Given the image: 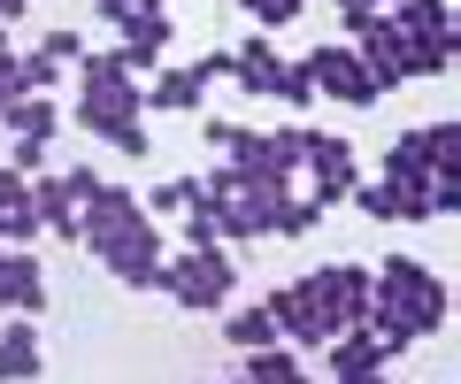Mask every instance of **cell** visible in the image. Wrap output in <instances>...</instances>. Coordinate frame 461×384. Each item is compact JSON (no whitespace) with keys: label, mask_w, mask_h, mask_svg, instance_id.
<instances>
[{"label":"cell","mask_w":461,"mask_h":384,"mask_svg":"<svg viewBox=\"0 0 461 384\" xmlns=\"http://www.w3.org/2000/svg\"><path fill=\"white\" fill-rule=\"evenodd\" d=\"M100 262H108V277H115V284L154 292V269H162V231H154V223H139V231H123L115 246H100Z\"/></svg>","instance_id":"ba28073f"},{"label":"cell","mask_w":461,"mask_h":384,"mask_svg":"<svg viewBox=\"0 0 461 384\" xmlns=\"http://www.w3.org/2000/svg\"><path fill=\"white\" fill-rule=\"evenodd\" d=\"M315 216H323L315 201H293V192H285V201H277V223H269V231H277V238H308V231H315Z\"/></svg>","instance_id":"ffe728a7"},{"label":"cell","mask_w":461,"mask_h":384,"mask_svg":"<svg viewBox=\"0 0 461 384\" xmlns=\"http://www.w3.org/2000/svg\"><path fill=\"white\" fill-rule=\"evenodd\" d=\"M384 16H393L400 31H454V8H446V0H393Z\"/></svg>","instance_id":"e0dca14e"},{"label":"cell","mask_w":461,"mask_h":384,"mask_svg":"<svg viewBox=\"0 0 461 384\" xmlns=\"http://www.w3.org/2000/svg\"><path fill=\"white\" fill-rule=\"evenodd\" d=\"M223 331H230V346H239V353L277 346V316H269V300H262V308H239V316H223Z\"/></svg>","instance_id":"9a60e30c"},{"label":"cell","mask_w":461,"mask_h":384,"mask_svg":"<svg viewBox=\"0 0 461 384\" xmlns=\"http://www.w3.org/2000/svg\"><path fill=\"white\" fill-rule=\"evenodd\" d=\"M139 208H147L154 223H162V216H185V208H193V177H169V184H154V192H147Z\"/></svg>","instance_id":"d6986e66"},{"label":"cell","mask_w":461,"mask_h":384,"mask_svg":"<svg viewBox=\"0 0 461 384\" xmlns=\"http://www.w3.org/2000/svg\"><path fill=\"white\" fill-rule=\"evenodd\" d=\"M0 123H8V131H16L23 147H47V138L62 131V116H54V101H47V93H16V101L0 108Z\"/></svg>","instance_id":"7c38bea8"},{"label":"cell","mask_w":461,"mask_h":384,"mask_svg":"<svg viewBox=\"0 0 461 384\" xmlns=\"http://www.w3.org/2000/svg\"><path fill=\"white\" fill-rule=\"evenodd\" d=\"M32 208H39V231L77 238V192H69V169H62V177H32Z\"/></svg>","instance_id":"4fadbf2b"},{"label":"cell","mask_w":461,"mask_h":384,"mask_svg":"<svg viewBox=\"0 0 461 384\" xmlns=\"http://www.w3.org/2000/svg\"><path fill=\"white\" fill-rule=\"evenodd\" d=\"M239 384H315V377L300 369V353L277 338V346H254L247 362H239Z\"/></svg>","instance_id":"5bb4252c"},{"label":"cell","mask_w":461,"mask_h":384,"mask_svg":"<svg viewBox=\"0 0 461 384\" xmlns=\"http://www.w3.org/2000/svg\"><path fill=\"white\" fill-rule=\"evenodd\" d=\"M230 85H247L254 101H277V85H285V54L269 47V31H254L247 47H230Z\"/></svg>","instance_id":"9c48e42d"},{"label":"cell","mask_w":461,"mask_h":384,"mask_svg":"<svg viewBox=\"0 0 461 384\" xmlns=\"http://www.w3.org/2000/svg\"><path fill=\"white\" fill-rule=\"evenodd\" d=\"M8 62H16V47H8V31H0V77H8Z\"/></svg>","instance_id":"83f0119b"},{"label":"cell","mask_w":461,"mask_h":384,"mask_svg":"<svg viewBox=\"0 0 461 384\" xmlns=\"http://www.w3.org/2000/svg\"><path fill=\"white\" fill-rule=\"evenodd\" d=\"M39 377V331L32 316H8L0 323V384H32Z\"/></svg>","instance_id":"8fae6325"},{"label":"cell","mask_w":461,"mask_h":384,"mask_svg":"<svg viewBox=\"0 0 461 384\" xmlns=\"http://www.w3.org/2000/svg\"><path fill=\"white\" fill-rule=\"evenodd\" d=\"M230 284H239V269H230L223 246H177L154 269V292H169V300L193 308V316H215V308L230 300Z\"/></svg>","instance_id":"3957f363"},{"label":"cell","mask_w":461,"mask_h":384,"mask_svg":"<svg viewBox=\"0 0 461 384\" xmlns=\"http://www.w3.org/2000/svg\"><path fill=\"white\" fill-rule=\"evenodd\" d=\"M139 116H147V85L123 69V54H115V47L93 54V62H85V85H77V123L93 138H108L115 154H131V162H139V154L154 147Z\"/></svg>","instance_id":"7a4b0ae2"},{"label":"cell","mask_w":461,"mask_h":384,"mask_svg":"<svg viewBox=\"0 0 461 384\" xmlns=\"http://www.w3.org/2000/svg\"><path fill=\"white\" fill-rule=\"evenodd\" d=\"M16 192H23V177H16V169H0V216L16 208Z\"/></svg>","instance_id":"484cf974"},{"label":"cell","mask_w":461,"mask_h":384,"mask_svg":"<svg viewBox=\"0 0 461 384\" xmlns=\"http://www.w3.org/2000/svg\"><path fill=\"white\" fill-rule=\"evenodd\" d=\"M0 308H16V316L47 308V277H39L32 246H0Z\"/></svg>","instance_id":"30bf717a"},{"label":"cell","mask_w":461,"mask_h":384,"mask_svg":"<svg viewBox=\"0 0 461 384\" xmlns=\"http://www.w3.org/2000/svg\"><path fill=\"white\" fill-rule=\"evenodd\" d=\"M39 54H47V62H77L85 39H77V31H47V39H39Z\"/></svg>","instance_id":"cb8c5ba5"},{"label":"cell","mask_w":461,"mask_h":384,"mask_svg":"<svg viewBox=\"0 0 461 384\" xmlns=\"http://www.w3.org/2000/svg\"><path fill=\"white\" fill-rule=\"evenodd\" d=\"M423 162H430V177L461 169V123H423Z\"/></svg>","instance_id":"ac0fdd59"},{"label":"cell","mask_w":461,"mask_h":384,"mask_svg":"<svg viewBox=\"0 0 461 384\" xmlns=\"http://www.w3.org/2000/svg\"><path fill=\"white\" fill-rule=\"evenodd\" d=\"M23 8H32V0H0V23H16V16H23Z\"/></svg>","instance_id":"4316f807"},{"label":"cell","mask_w":461,"mask_h":384,"mask_svg":"<svg viewBox=\"0 0 461 384\" xmlns=\"http://www.w3.org/2000/svg\"><path fill=\"white\" fill-rule=\"evenodd\" d=\"M193 77H200V85H223V77H230V54H208V62H193Z\"/></svg>","instance_id":"d4e9b609"},{"label":"cell","mask_w":461,"mask_h":384,"mask_svg":"<svg viewBox=\"0 0 461 384\" xmlns=\"http://www.w3.org/2000/svg\"><path fill=\"white\" fill-rule=\"evenodd\" d=\"M300 69L315 77V101H346V108H369V101H384V85L369 77V62L354 47H315V54H300Z\"/></svg>","instance_id":"277c9868"},{"label":"cell","mask_w":461,"mask_h":384,"mask_svg":"<svg viewBox=\"0 0 461 384\" xmlns=\"http://www.w3.org/2000/svg\"><path fill=\"white\" fill-rule=\"evenodd\" d=\"M369 331H377V346L393 353H408L415 338H430L446 323V277H430L423 262H408V254H393V262L369 277Z\"/></svg>","instance_id":"6da1fadb"},{"label":"cell","mask_w":461,"mask_h":384,"mask_svg":"<svg viewBox=\"0 0 461 384\" xmlns=\"http://www.w3.org/2000/svg\"><path fill=\"white\" fill-rule=\"evenodd\" d=\"M323 346H330V384H369L377 369H393V353L377 346L369 323H346V331H330Z\"/></svg>","instance_id":"52a82bcc"},{"label":"cell","mask_w":461,"mask_h":384,"mask_svg":"<svg viewBox=\"0 0 461 384\" xmlns=\"http://www.w3.org/2000/svg\"><path fill=\"white\" fill-rule=\"evenodd\" d=\"M300 169H308V201L315 208H339L354 184H362V169H354V147L346 138H323L308 131V154H300Z\"/></svg>","instance_id":"8992f818"},{"label":"cell","mask_w":461,"mask_h":384,"mask_svg":"<svg viewBox=\"0 0 461 384\" xmlns=\"http://www.w3.org/2000/svg\"><path fill=\"white\" fill-rule=\"evenodd\" d=\"M154 108H200L208 101V85L193 77V69H154V93H147Z\"/></svg>","instance_id":"2e32d148"},{"label":"cell","mask_w":461,"mask_h":384,"mask_svg":"<svg viewBox=\"0 0 461 384\" xmlns=\"http://www.w3.org/2000/svg\"><path fill=\"white\" fill-rule=\"evenodd\" d=\"M369 384H400V377H393V369H377V377H369Z\"/></svg>","instance_id":"f546056e"},{"label":"cell","mask_w":461,"mask_h":384,"mask_svg":"<svg viewBox=\"0 0 461 384\" xmlns=\"http://www.w3.org/2000/svg\"><path fill=\"white\" fill-rule=\"evenodd\" d=\"M239 8L254 16V31H285V23H293L300 8H308V0H239Z\"/></svg>","instance_id":"44dd1931"},{"label":"cell","mask_w":461,"mask_h":384,"mask_svg":"<svg viewBox=\"0 0 461 384\" xmlns=\"http://www.w3.org/2000/svg\"><path fill=\"white\" fill-rule=\"evenodd\" d=\"M8 101H16V85H8V77H0V108H8Z\"/></svg>","instance_id":"f1b7e54d"},{"label":"cell","mask_w":461,"mask_h":384,"mask_svg":"<svg viewBox=\"0 0 461 384\" xmlns=\"http://www.w3.org/2000/svg\"><path fill=\"white\" fill-rule=\"evenodd\" d=\"M139 223H154L147 208H139V192H123V184L100 177L93 192L77 201V246H93V254H100V246H115L123 231H139Z\"/></svg>","instance_id":"5b68a950"},{"label":"cell","mask_w":461,"mask_h":384,"mask_svg":"<svg viewBox=\"0 0 461 384\" xmlns=\"http://www.w3.org/2000/svg\"><path fill=\"white\" fill-rule=\"evenodd\" d=\"M277 101H285V108H315V77H308L300 62H285V85H277Z\"/></svg>","instance_id":"7402d4cb"},{"label":"cell","mask_w":461,"mask_h":384,"mask_svg":"<svg viewBox=\"0 0 461 384\" xmlns=\"http://www.w3.org/2000/svg\"><path fill=\"white\" fill-rule=\"evenodd\" d=\"M430 216H461V169L430 177Z\"/></svg>","instance_id":"603a6c76"}]
</instances>
